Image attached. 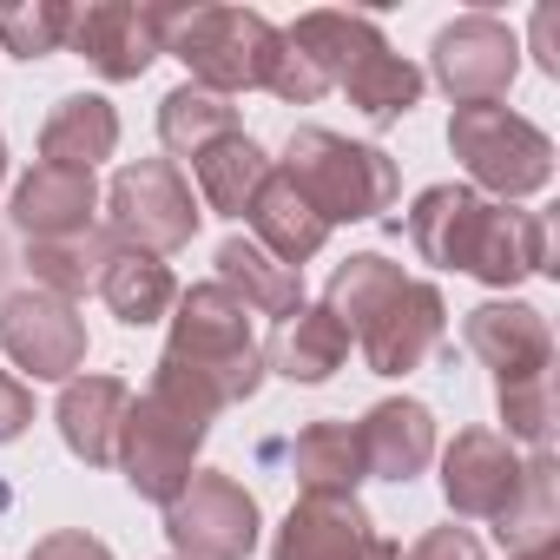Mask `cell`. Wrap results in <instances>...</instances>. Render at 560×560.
<instances>
[{"mask_svg":"<svg viewBox=\"0 0 560 560\" xmlns=\"http://www.w3.org/2000/svg\"><path fill=\"white\" fill-rule=\"evenodd\" d=\"M284 47L304 54L324 86H343L370 126H389L422 100V67H409L370 14H337V8L298 14V27H284Z\"/></svg>","mask_w":560,"mask_h":560,"instance_id":"cell-1","label":"cell"},{"mask_svg":"<svg viewBox=\"0 0 560 560\" xmlns=\"http://www.w3.org/2000/svg\"><path fill=\"white\" fill-rule=\"evenodd\" d=\"M159 363L185 370L218 409L250 402L257 383H264V350H257V337H250V311L218 284V277H211V284L178 291V304H172V337H165V357H159Z\"/></svg>","mask_w":560,"mask_h":560,"instance_id":"cell-2","label":"cell"},{"mask_svg":"<svg viewBox=\"0 0 560 560\" xmlns=\"http://www.w3.org/2000/svg\"><path fill=\"white\" fill-rule=\"evenodd\" d=\"M165 54L191 73V86L231 100L270 86L284 60V27H270L250 8H165Z\"/></svg>","mask_w":560,"mask_h":560,"instance_id":"cell-3","label":"cell"},{"mask_svg":"<svg viewBox=\"0 0 560 560\" xmlns=\"http://www.w3.org/2000/svg\"><path fill=\"white\" fill-rule=\"evenodd\" d=\"M277 172L304 191V205L324 224H363L396 205V159L383 145H363L324 126H298L284 139V165Z\"/></svg>","mask_w":560,"mask_h":560,"instance_id":"cell-4","label":"cell"},{"mask_svg":"<svg viewBox=\"0 0 560 560\" xmlns=\"http://www.w3.org/2000/svg\"><path fill=\"white\" fill-rule=\"evenodd\" d=\"M448 145H455L462 172L494 198H527L553 178V139L508 106H455Z\"/></svg>","mask_w":560,"mask_h":560,"instance_id":"cell-5","label":"cell"},{"mask_svg":"<svg viewBox=\"0 0 560 560\" xmlns=\"http://www.w3.org/2000/svg\"><path fill=\"white\" fill-rule=\"evenodd\" d=\"M198 198L185 185V172L172 159H139V165H119L113 191H106V231L119 250H145V257H165V250H185L198 237Z\"/></svg>","mask_w":560,"mask_h":560,"instance_id":"cell-6","label":"cell"},{"mask_svg":"<svg viewBox=\"0 0 560 560\" xmlns=\"http://www.w3.org/2000/svg\"><path fill=\"white\" fill-rule=\"evenodd\" d=\"M205 435H211V422H198V416H185V409H172V402H159L152 389L126 409V422H119V475H126V488L139 494V501H159V508H172L178 494H185V481L198 475V448H205Z\"/></svg>","mask_w":560,"mask_h":560,"instance_id":"cell-7","label":"cell"},{"mask_svg":"<svg viewBox=\"0 0 560 560\" xmlns=\"http://www.w3.org/2000/svg\"><path fill=\"white\" fill-rule=\"evenodd\" d=\"M165 540L178 560H250L257 547V501L218 468H198L185 494L165 508Z\"/></svg>","mask_w":560,"mask_h":560,"instance_id":"cell-8","label":"cell"},{"mask_svg":"<svg viewBox=\"0 0 560 560\" xmlns=\"http://www.w3.org/2000/svg\"><path fill=\"white\" fill-rule=\"evenodd\" d=\"M0 350L34 383H73V370L86 363V317L67 298L27 284L14 298H0Z\"/></svg>","mask_w":560,"mask_h":560,"instance_id":"cell-9","label":"cell"},{"mask_svg":"<svg viewBox=\"0 0 560 560\" xmlns=\"http://www.w3.org/2000/svg\"><path fill=\"white\" fill-rule=\"evenodd\" d=\"M429 60H435V80L455 106H494L521 73V40L494 14H462L435 34Z\"/></svg>","mask_w":560,"mask_h":560,"instance_id":"cell-10","label":"cell"},{"mask_svg":"<svg viewBox=\"0 0 560 560\" xmlns=\"http://www.w3.org/2000/svg\"><path fill=\"white\" fill-rule=\"evenodd\" d=\"M67 47L100 80H139L165 54V8H132V0H93V8H73Z\"/></svg>","mask_w":560,"mask_h":560,"instance_id":"cell-11","label":"cell"},{"mask_svg":"<svg viewBox=\"0 0 560 560\" xmlns=\"http://www.w3.org/2000/svg\"><path fill=\"white\" fill-rule=\"evenodd\" d=\"M448 330V304L435 284H422V277H402V291L357 330V350L376 376H409L429 363V350L442 343Z\"/></svg>","mask_w":560,"mask_h":560,"instance_id":"cell-12","label":"cell"},{"mask_svg":"<svg viewBox=\"0 0 560 560\" xmlns=\"http://www.w3.org/2000/svg\"><path fill=\"white\" fill-rule=\"evenodd\" d=\"M462 337L494 370V389L553 383V330L534 304H481V311H468Z\"/></svg>","mask_w":560,"mask_h":560,"instance_id":"cell-13","label":"cell"},{"mask_svg":"<svg viewBox=\"0 0 560 560\" xmlns=\"http://www.w3.org/2000/svg\"><path fill=\"white\" fill-rule=\"evenodd\" d=\"M514 481H521V455L494 429H462L448 442V455H442V494L468 521H494L501 501L514 494Z\"/></svg>","mask_w":560,"mask_h":560,"instance_id":"cell-14","label":"cell"},{"mask_svg":"<svg viewBox=\"0 0 560 560\" xmlns=\"http://www.w3.org/2000/svg\"><path fill=\"white\" fill-rule=\"evenodd\" d=\"M376 521L363 514L357 494H298L270 540V560H363Z\"/></svg>","mask_w":560,"mask_h":560,"instance_id":"cell-15","label":"cell"},{"mask_svg":"<svg viewBox=\"0 0 560 560\" xmlns=\"http://www.w3.org/2000/svg\"><path fill=\"white\" fill-rule=\"evenodd\" d=\"M93 211H100V185H93V172L34 165V172L14 185V224H21L34 244H54V237H80V231H93Z\"/></svg>","mask_w":560,"mask_h":560,"instance_id":"cell-16","label":"cell"},{"mask_svg":"<svg viewBox=\"0 0 560 560\" xmlns=\"http://www.w3.org/2000/svg\"><path fill=\"white\" fill-rule=\"evenodd\" d=\"M132 409V389L119 376H73L54 402V422H60V442L86 462V468H113L119 455V422Z\"/></svg>","mask_w":560,"mask_h":560,"instance_id":"cell-17","label":"cell"},{"mask_svg":"<svg viewBox=\"0 0 560 560\" xmlns=\"http://www.w3.org/2000/svg\"><path fill=\"white\" fill-rule=\"evenodd\" d=\"M357 442H363V468L383 475V481H416L429 462H435V416L416 402V396H389L376 402L363 422H357Z\"/></svg>","mask_w":560,"mask_h":560,"instance_id":"cell-18","label":"cell"},{"mask_svg":"<svg viewBox=\"0 0 560 560\" xmlns=\"http://www.w3.org/2000/svg\"><path fill=\"white\" fill-rule=\"evenodd\" d=\"M250 231H257V250H270L284 270H304L324 244H330V224L304 205V191L270 165V178L257 185V198H250Z\"/></svg>","mask_w":560,"mask_h":560,"instance_id":"cell-19","label":"cell"},{"mask_svg":"<svg viewBox=\"0 0 560 560\" xmlns=\"http://www.w3.org/2000/svg\"><path fill=\"white\" fill-rule=\"evenodd\" d=\"M481 218H488V198H475L468 185H429L409 205V244L422 250V264L468 270L475 237H481Z\"/></svg>","mask_w":560,"mask_h":560,"instance_id":"cell-20","label":"cell"},{"mask_svg":"<svg viewBox=\"0 0 560 560\" xmlns=\"http://www.w3.org/2000/svg\"><path fill=\"white\" fill-rule=\"evenodd\" d=\"M547 270V224L534 211H514V205H488L481 218V237H475V257H468V277L494 291H514L527 277Z\"/></svg>","mask_w":560,"mask_h":560,"instance_id":"cell-21","label":"cell"},{"mask_svg":"<svg viewBox=\"0 0 560 560\" xmlns=\"http://www.w3.org/2000/svg\"><path fill=\"white\" fill-rule=\"evenodd\" d=\"M494 540L514 560L521 553H553V540H560V468H553L547 448H534L521 462V481H514V494L494 514Z\"/></svg>","mask_w":560,"mask_h":560,"instance_id":"cell-22","label":"cell"},{"mask_svg":"<svg viewBox=\"0 0 560 560\" xmlns=\"http://www.w3.org/2000/svg\"><path fill=\"white\" fill-rule=\"evenodd\" d=\"M343 357H350V330L324 304H298L264 343V370H277L284 383H330Z\"/></svg>","mask_w":560,"mask_h":560,"instance_id":"cell-23","label":"cell"},{"mask_svg":"<svg viewBox=\"0 0 560 560\" xmlns=\"http://www.w3.org/2000/svg\"><path fill=\"white\" fill-rule=\"evenodd\" d=\"M113 145H119V113L100 93H67L40 126V165L93 172L100 159H113Z\"/></svg>","mask_w":560,"mask_h":560,"instance_id":"cell-24","label":"cell"},{"mask_svg":"<svg viewBox=\"0 0 560 560\" xmlns=\"http://www.w3.org/2000/svg\"><path fill=\"white\" fill-rule=\"evenodd\" d=\"M218 284L257 317H291L304 304V277L284 270L270 250H257V237H224L218 244Z\"/></svg>","mask_w":560,"mask_h":560,"instance_id":"cell-25","label":"cell"},{"mask_svg":"<svg viewBox=\"0 0 560 560\" xmlns=\"http://www.w3.org/2000/svg\"><path fill=\"white\" fill-rule=\"evenodd\" d=\"M100 298H106V311H113L126 330H145V324L172 317V304H178V277H172L165 257L113 250L106 270H100Z\"/></svg>","mask_w":560,"mask_h":560,"instance_id":"cell-26","label":"cell"},{"mask_svg":"<svg viewBox=\"0 0 560 560\" xmlns=\"http://www.w3.org/2000/svg\"><path fill=\"white\" fill-rule=\"evenodd\" d=\"M191 172H198V198H205L218 218H244L250 198H257V185L270 178V159H264V145H257L250 132H231V139H218V145H205V152L191 159Z\"/></svg>","mask_w":560,"mask_h":560,"instance_id":"cell-27","label":"cell"},{"mask_svg":"<svg viewBox=\"0 0 560 560\" xmlns=\"http://www.w3.org/2000/svg\"><path fill=\"white\" fill-rule=\"evenodd\" d=\"M291 475L304 481V494H357L370 481L357 429L350 422H311L291 448Z\"/></svg>","mask_w":560,"mask_h":560,"instance_id":"cell-28","label":"cell"},{"mask_svg":"<svg viewBox=\"0 0 560 560\" xmlns=\"http://www.w3.org/2000/svg\"><path fill=\"white\" fill-rule=\"evenodd\" d=\"M402 291V264H389L383 250H357V257H343L337 270H330V291H324V311L350 330V343H357V330L389 304Z\"/></svg>","mask_w":560,"mask_h":560,"instance_id":"cell-29","label":"cell"},{"mask_svg":"<svg viewBox=\"0 0 560 560\" xmlns=\"http://www.w3.org/2000/svg\"><path fill=\"white\" fill-rule=\"evenodd\" d=\"M119 244H113V231H80V237H54V244H34L27 250V270H34V291H54V298H86V291H100V270H106V257H113Z\"/></svg>","mask_w":560,"mask_h":560,"instance_id":"cell-30","label":"cell"},{"mask_svg":"<svg viewBox=\"0 0 560 560\" xmlns=\"http://www.w3.org/2000/svg\"><path fill=\"white\" fill-rule=\"evenodd\" d=\"M231 132H244V126H237V106L218 100V93H205V86H191V80L159 100V139H165V152H178V159H198L205 145H218V139H231Z\"/></svg>","mask_w":560,"mask_h":560,"instance_id":"cell-31","label":"cell"},{"mask_svg":"<svg viewBox=\"0 0 560 560\" xmlns=\"http://www.w3.org/2000/svg\"><path fill=\"white\" fill-rule=\"evenodd\" d=\"M67 27H73V8L60 0H34V8H0V47L14 60H47L67 47Z\"/></svg>","mask_w":560,"mask_h":560,"instance_id":"cell-32","label":"cell"},{"mask_svg":"<svg viewBox=\"0 0 560 560\" xmlns=\"http://www.w3.org/2000/svg\"><path fill=\"white\" fill-rule=\"evenodd\" d=\"M402 560H481V540L468 527H429Z\"/></svg>","mask_w":560,"mask_h":560,"instance_id":"cell-33","label":"cell"},{"mask_svg":"<svg viewBox=\"0 0 560 560\" xmlns=\"http://www.w3.org/2000/svg\"><path fill=\"white\" fill-rule=\"evenodd\" d=\"M27 560H113L106 540H93L86 527H60V534H40Z\"/></svg>","mask_w":560,"mask_h":560,"instance_id":"cell-34","label":"cell"},{"mask_svg":"<svg viewBox=\"0 0 560 560\" xmlns=\"http://www.w3.org/2000/svg\"><path fill=\"white\" fill-rule=\"evenodd\" d=\"M27 422H34V389H27L21 376L0 370V442H21Z\"/></svg>","mask_w":560,"mask_h":560,"instance_id":"cell-35","label":"cell"},{"mask_svg":"<svg viewBox=\"0 0 560 560\" xmlns=\"http://www.w3.org/2000/svg\"><path fill=\"white\" fill-rule=\"evenodd\" d=\"M534 47H540V67H547V73H560V54H553V8H540V14H534Z\"/></svg>","mask_w":560,"mask_h":560,"instance_id":"cell-36","label":"cell"},{"mask_svg":"<svg viewBox=\"0 0 560 560\" xmlns=\"http://www.w3.org/2000/svg\"><path fill=\"white\" fill-rule=\"evenodd\" d=\"M363 560H402V547H396L389 534H370V547H363Z\"/></svg>","mask_w":560,"mask_h":560,"instance_id":"cell-37","label":"cell"},{"mask_svg":"<svg viewBox=\"0 0 560 560\" xmlns=\"http://www.w3.org/2000/svg\"><path fill=\"white\" fill-rule=\"evenodd\" d=\"M0 178H8V139H0Z\"/></svg>","mask_w":560,"mask_h":560,"instance_id":"cell-38","label":"cell"},{"mask_svg":"<svg viewBox=\"0 0 560 560\" xmlns=\"http://www.w3.org/2000/svg\"><path fill=\"white\" fill-rule=\"evenodd\" d=\"M521 560H560V553H521Z\"/></svg>","mask_w":560,"mask_h":560,"instance_id":"cell-39","label":"cell"},{"mask_svg":"<svg viewBox=\"0 0 560 560\" xmlns=\"http://www.w3.org/2000/svg\"><path fill=\"white\" fill-rule=\"evenodd\" d=\"M172 560H178V553H172Z\"/></svg>","mask_w":560,"mask_h":560,"instance_id":"cell-40","label":"cell"}]
</instances>
